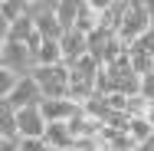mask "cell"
Wrapping results in <instances>:
<instances>
[{
    "instance_id": "6da1fadb",
    "label": "cell",
    "mask_w": 154,
    "mask_h": 151,
    "mask_svg": "<svg viewBox=\"0 0 154 151\" xmlns=\"http://www.w3.org/2000/svg\"><path fill=\"white\" fill-rule=\"evenodd\" d=\"M0 69H10L17 72L20 79H26L36 72V56L26 43H17V39H0Z\"/></svg>"
},
{
    "instance_id": "7a4b0ae2",
    "label": "cell",
    "mask_w": 154,
    "mask_h": 151,
    "mask_svg": "<svg viewBox=\"0 0 154 151\" xmlns=\"http://www.w3.org/2000/svg\"><path fill=\"white\" fill-rule=\"evenodd\" d=\"M151 30H154L151 3H144V0H131V7H128V17H125V23H122L118 39H122L125 46H134L144 33H151Z\"/></svg>"
},
{
    "instance_id": "3957f363",
    "label": "cell",
    "mask_w": 154,
    "mask_h": 151,
    "mask_svg": "<svg viewBox=\"0 0 154 151\" xmlns=\"http://www.w3.org/2000/svg\"><path fill=\"white\" fill-rule=\"evenodd\" d=\"M33 79L39 82L43 99H69V86H72V76H69V66H39L33 72Z\"/></svg>"
},
{
    "instance_id": "277c9868",
    "label": "cell",
    "mask_w": 154,
    "mask_h": 151,
    "mask_svg": "<svg viewBox=\"0 0 154 151\" xmlns=\"http://www.w3.org/2000/svg\"><path fill=\"white\" fill-rule=\"evenodd\" d=\"M39 105H43V102H39ZM39 105H30V109H20V112H17V128H20V138H23V141L46 138L49 121H46V115H43Z\"/></svg>"
},
{
    "instance_id": "5b68a950",
    "label": "cell",
    "mask_w": 154,
    "mask_h": 151,
    "mask_svg": "<svg viewBox=\"0 0 154 151\" xmlns=\"http://www.w3.org/2000/svg\"><path fill=\"white\" fill-rule=\"evenodd\" d=\"M0 102H7V105H13V109L20 112V109L39 105V102H43V89H39V82H36L33 76H26V79H20V86L13 89L10 99H0Z\"/></svg>"
},
{
    "instance_id": "8992f818",
    "label": "cell",
    "mask_w": 154,
    "mask_h": 151,
    "mask_svg": "<svg viewBox=\"0 0 154 151\" xmlns=\"http://www.w3.org/2000/svg\"><path fill=\"white\" fill-rule=\"evenodd\" d=\"M59 43H62V62H66V66H75L82 56H89V36L79 33V30L66 33Z\"/></svg>"
},
{
    "instance_id": "52a82bcc",
    "label": "cell",
    "mask_w": 154,
    "mask_h": 151,
    "mask_svg": "<svg viewBox=\"0 0 154 151\" xmlns=\"http://www.w3.org/2000/svg\"><path fill=\"white\" fill-rule=\"evenodd\" d=\"M128 7H131V0H112V3L102 10V23H98V27L105 33H112V36H118L125 17H128Z\"/></svg>"
},
{
    "instance_id": "ba28073f",
    "label": "cell",
    "mask_w": 154,
    "mask_h": 151,
    "mask_svg": "<svg viewBox=\"0 0 154 151\" xmlns=\"http://www.w3.org/2000/svg\"><path fill=\"white\" fill-rule=\"evenodd\" d=\"M39 109H43V115H46L49 125H53V121H72L79 115V105L69 102V99H43Z\"/></svg>"
},
{
    "instance_id": "9c48e42d",
    "label": "cell",
    "mask_w": 154,
    "mask_h": 151,
    "mask_svg": "<svg viewBox=\"0 0 154 151\" xmlns=\"http://www.w3.org/2000/svg\"><path fill=\"white\" fill-rule=\"evenodd\" d=\"M43 141L53 151H72L75 148V135H72L69 121H53V125L46 128V138H43Z\"/></svg>"
},
{
    "instance_id": "30bf717a",
    "label": "cell",
    "mask_w": 154,
    "mask_h": 151,
    "mask_svg": "<svg viewBox=\"0 0 154 151\" xmlns=\"http://www.w3.org/2000/svg\"><path fill=\"white\" fill-rule=\"evenodd\" d=\"M33 56H36V69L39 66H62V43L59 39H43Z\"/></svg>"
},
{
    "instance_id": "8fae6325",
    "label": "cell",
    "mask_w": 154,
    "mask_h": 151,
    "mask_svg": "<svg viewBox=\"0 0 154 151\" xmlns=\"http://www.w3.org/2000/svg\"><path fill=\"white\" fill-rule=\"evenodd\" d=\"M23 17H26V0H3L0 3V30H10Z\"/></svg>"
},
{
    "instance_id": "7c38bea8",
    "label": "cell",
    "mask_w": 154,
    "mask_h": 151,
    "mask_svg": "<svg viewBox=\"0 0 154 151\" xmlns=\"http://www.w3.org/2000/svg\"><path fill=\"white\" fill-rule=\"evenodd\" d=\"M79 3L82 0H59L56 3V20H59V27L66 33L75 30V20H79Z\"/></svg>"
},
{
    "instance_id": "4fadbf2b",
    "label": "cell",
    "mask_w": 154,
    "mask_h": 151,
    "mask_svg": "<svg viewBox=\"0 0 154 151\" xmlns=\"http://www.w3.org/2000/svg\"><path fill=\"white\" fill-rule=\"evenodd\" d=\"M0 138H20V128H17V109L0 102Z\"/></svg>"
},
{
    "instance_id": "5bb4252c",
    "label": "cell",
    "mask_w": 154,
    "mask_h": 151,
    "mask_svg": "<svg viewBox=\"0 0 154 151\" xmlns=\"http://www.w3.org/2000/svg\"><path fill=\"white\" fill-rule=\"evenodd\" d=\"M128 135H131L138 145H144V141L154 138V125L148 118H131V121H128Z\"/></svg>"
},
{
    "instance_id": "9a60e30c",
    "label": "cell",
    "mask_w": 154,
    "mask_h": 151,
    "mask_svg": "<svg viewBox=\"0 0 154 151\" xmlns=\"http://www.w3.org/2000/svg\"><path fill=\"white\" fill-rule=\"evenodd\" d=\"M17 86H20V76L10 69H0V99H10Z\"/></svg>"
},
{
    "instance_id": "2e32d148",
    "label": "cell",
    "mask_w": 154,
    "mask_h": 151,
    "mask_svg": "<svg viewBox=\"0 0 154 151\" xmlns=\"http://www.w3.org/2000/svg\"><path fill=\"white\" fill-rule=\"evenodd\" d=\"M141 95H144V99H148V102L154 105V72L141 79Z\"/></svg>"
},
{
    "instance_id": "e0dca14e",
    "label": "cell",
    "mask_w": 154,
    "mask_h": 151,
    "mask_svg": "<svg viewBox=\"0 0 154 151\" xmlns=\"http://www.w3.org/2000/svg\"><path fill=\"white\" fill-rule=\"evenodd\" d=\"M151 20H154V3H151Z\"/></svg>"
}]
</instances>
